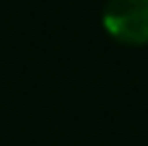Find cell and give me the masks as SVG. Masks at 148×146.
<instances>
[{
    "label": "cell",
    "mask_w": 148,
    "mask_h": 146,
    "mask_svg": "<svg viewBox=\"0 0 148 146\" xmlns=\"http://www.w3.org/2000/svg\"><path fill=\"white\" fill-rule=\"evenodd\" d=\"M102 24L121 44H148V0H109Z\"/></svg>",
    "instance_id": "6da1fadb"
}]
</instances>
